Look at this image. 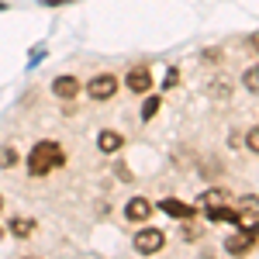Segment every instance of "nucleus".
I'll list each match as a JSON object with an SVG mask.
<instances>
[{
  "label": "nucleus",
  "instance_id": "nucleus-6",
  "mask_svg": "<svg viewBox=\"0 0 259 259\" xmlns=\"http://www.w3.org/2000/svg\"><path fill=\"white\" fill-rule=\"evenodd\" d=\"M252 245H256V232H245V228H242L239 235H232V239L225 242V249L235 252V256H239V252H249Z\"/></svg>",
  "mask_w": 259,
  "mask_h": 259
},
{
  "label": "nucleus",
  "instance_id": "nucleus-11",
  "mask_svg": "<svg viewBox=\"0 0 259 259\" xmlns=\"http://www.w3.org/2000/svg\"><path fill=\"white\" fill-rule=\"evenodd\" d=\"M31 228H35V221H31V218H14V221H11V232L21 235V239H24V235H31Z\"/></svg>",
  "mask_w": 259,
  "mask_h": 259
},
{
  "label": "nucleus",
  "instance_id": "nucleus-10",
  "mask_svg": "<svg viewBox=\"0 0 259 259\" xmlns=\"http://www.w3.org/2000/svg\"><path fill=\"white\" fill-rule=\"evenodd\" d=\"M97 149L100 152H118L121 149V135L118 132H100L97 135Z\"/></svg>",
  "mask_w": 259,
  "mask_h": 259
},
{
  "label": "nucleus",
  "instance_id": "nucleus-14",
  "mask_svg": "<svg viewBox=\"0 0 259 259\" xmlns=\"http://www.w3.org/2000/svg\"><path fill=\"white\" fill-rule=\"evenodd\" d=\"M14 162H18V152H14L11 145H4V149H0V166H14Z\"/></svg>",
  "mask_w": 259,
  "mask_h": 259
},
{
  "label": "nucleus",
  "instance_id": "nucleus-15",
  "mask_svg": "<svg viewBox=\"0 0 259 259\" xmlns=\"http://www.w3.org/2000/svg\"><path fill=\"white\" fill-rule=\"evenodd\" d=\"M245 87H249V90L256 94V87H259V73H256V66H252V69L245 73Z\"/></svg>",
  "mask_w": 259,
  "mask_h": 259
},
{
  "label": "nucleus",
  "instance_id": "nucleus-7",
  "mask_svg": "<svg viewBox=\"0 0 259 259\" xmlns=\"http://www.w3.org/2000/svg\"><path fill=\"white\" fill-rule=\"evenodd\" d=\"M152 214V204L145 197H135V200H128V207H124V218L128 221H145Z\"/></svg>",
  "mask_w": 259,
  "mask_h": 259
},
{
  "label": "nucleus",
  "instance_id": "nucleus-16",
  "mask_svg": "<svg viewBox=\"0 0 259 259\" xmlns=\"http://www.w3.org/2000/svg\"><path fill=\"white\" fill-rule=\"evenodd\" d=\"M256 142H259V132H256V128H252V132H249V149H252V152H256V149H259Z\"/></svg>",
  "mask_w": 259,
  "mask_h": 259
},
{
  "label": "nucleus",
  "instance_id": "nucleus-1",
  "mask_svg": "<svg viewBox=\"0 0 259 259\" xmlns=\"http://www.w3.org/2000/svg\"><path fill=\"white\" fill-rule=\"evenodd\" d=\"M56 166H62L59 142H38V145L28 152V173H31V177H45V173H52Z\"/></svg>",
  "mask_w": 259,
  "mask_h": 259
},
{
  "label": "nucleus",
  "instance_id": "nucleus-18",
  "mask_svg": "<svg viewBox=\"0 0 259 259\" xmlns=\"http://www.w3.org/2000/svg\"><path fill=\"white\" fill-rule=\"evenodd\" d=\"M0 235H4V228H0Z\"/></svg>",
  "mask_w": 259,
  "mask_h": 259
},
{
  "label": "nucleus",
  "instance_id": "nucleus-3",
  "mask_svg": "<svg viewBox=\"0 0 259 259\" xmlns=\"http://www.w3.org/2000/svg\"><path fill=\"white\" fill-rule=\"evenodd\" d=\"M114 90H118V80L111 76V73H100V76H94V80L87 83V94L94 100H107L114 97Z\"/></svg>",
  "mask_w": 259,
  "mask_h": 259
},
{
  "label": "nucleus",
  "instance_id": "nucleus-8",
  "mask_svg": "<svg viewBox=\"0 0 259 259\" xmlns=\"http://www.w3.org/2000/svg\"><path fill=\"white\" fill-rule=\"evenodd\" d=\"M159 207L166 211V214H173V218H194V207H190V204H183V200L166 197V200H159Z\"/></svg>",
  "mask_w": 259,
  "mask_h": 259
},
{
  "label": "nucleus",
  "instance_id": "nucleus-4",
  "mask_svg": "<svg viewBox=\"0 0 259 259\" xmlns=\"http://www.w3.org/2000/svg\"><path fill=\"white\" fill-rule=\"evenodd\" d=\"M124 83H128V90H135V94H149V90H152V73H149L145 66H135V69H128Z\"/></svg>",
  "mask_w": 259,
  "mask_h": 259
},
{
  "label": "nucleus",
  "instance_id": "nucleus-9",
  "mask_svg": "<svg viewBox=\"0 0 259 259\" xmlns=\"http://www.w3.org/2000/svg\"><path fill=\"white\" fill-rule=\"evenodd\" d=\"M207 218L211 221H235V225H239V214H235L225 200H221V204H207Z\"/></svg>",
  "mask_w": 259,
  "mask_h": 259
},
{
  "label": "nucleus",
  "instance_id": "nucleus-17",
  "mask_svg": "<svg viewBox=\"0 0 259 259\" xmlns=\"http://www.w3.org/2000/svg\"><path fill=\"white\" fill-rule=\"evenodd\" d=\"M0 207H4V197H0Z\"/></svg>",
  "mask_w": 259,
  "mask_h": 259
},
{
  "label": "nucleus",
  "instance_id": "nucleus-13",
  "mask_svg": "<svg viewBox=\"0 0 259 259\" xmlns=\"http://www.w3.org/2000/svg\"><path fill=\"white\" fill-rule=\"evenodd\" d=\"M200 200H204V204H221V200H228V190H207Z\"/></svg>",
  "mask_w": 259,
  "mask_h": 259
},
{
  "label": "nucleus",
  "instance_id": "nucleus-12",
  "mask_svg": "<svg viewBox=\"0 0 259 259\" xmlns=\"http://www.w3.org/2000/svg\"><path fill=\"white\" fill-rule=\"evenodd\" d=\"M156 111H159V97H149L145 104H142V118H145V121L156 118Z\"/></svg>",
  "mask_w": 259,
  "mask_h": 259
},
{
  "label": "nucleus",
  "instance_id": "nucleus-5",
  "mask_svg": "<svg viewBox=\"0 0 259 259\" xmlns=\"http://www.w3.org/2000/svg\"><path fill=\"white\" fill-rule=\"evenodd\" d=\"M52 94L59 100H73V97H80V80L76 76H59V80L52 83Z\"/></svg>",
  "mask_w": 259,
  "mask_h": 259
},
{
  "label": "nucleus",
  "instance_id": "nucleus-2",
  "mask_svg": "<svg viewBox=\"0 0 259 259\" xmlns=\"http://www.w3.org/2000/svg\"><path fill=\"white\" fill-rule=\"evenodd\" d=\"M162 245H166V235H162V228H142L139 235H135V249H139L142 256H152V252H159Z\"/></svg>",
  "mask_w": 259,
  "mask_h": 259
}]
</instances>
